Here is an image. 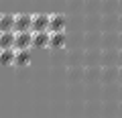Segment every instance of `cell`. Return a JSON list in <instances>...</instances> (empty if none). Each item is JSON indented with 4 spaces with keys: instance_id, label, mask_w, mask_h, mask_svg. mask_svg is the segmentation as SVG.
<instances>
[{
    "instance_id": "4",
    "label": "cell",
    "mask_w": 122,
    "mask_h": 118,
    "mask_svg": "<svg viewBox=\"0 0 122 118\" xmlns=\"http://www.w3.org/2000/svg\"><path fill=\"white\" fill-rule=\"evenodd\" d=\"M30 31H49V14H33V25H30Z\"/></svg>"
},
{
    "instance_id": "1",
    "label": "cell",
    "mask_w": 122,
    "mask_h": 118,
    "mask_svg": "<svg viewBox=\"0 0 122 118\" xmlns=\"http://www.w3.org/2000/svg\"><path fill=\"white\" fill-rule=\"evenodd\" d=\"M30 45H33V31H18L14 39V49H29Z\"/></svg>"
},
{
    "instance_id": "9",
    "label": "cell",
    "mask_w": 122,
    "mask_h": 118,
    "mask_svg": "<svg viewBox=\"0 0 122 118\" xmlns=\"http://www.w3.org/2000/svg\"><path fill=\"white\" fill-rule=\"evenodd\" d=\"M0 31H14V14H0Z\"/></svg>"
},
{
    "instance_id": "11",
    "label": "cell",
    "mask_w": 122,
    "mask_h": 118,
    "mask_svg": "<svg viewBox=\"0 0 122 118\" xmlns=\"http://www.w3.org/2000/svg\"><path fill=\"white\" fill-rule=\"evenodd\" d=\"M63 43H65V33H63V31L51 33V41H49V45H51V47H61Z\"/></svg>"
},
{
    "instance_id": "6",
    "label": "cell",
    "mask_w": 122,
    "mask_h": 118,
    "mask_svg": "<svg viewBox=\"0 0 122 118\" xmlns=\"http://www.w3.org/2000/svg\"><path fill=\"white\" fill-rule=\"evenodd\" d=\"M51 41V33L49 31H37L33 33V45L35 47H47Z\"/></svg>"
},
{
    "instance_id": "8",
    "label": "cell",
    "mask_w": 122,
    "mask_h": 118,
    "mask_svg": "<svg viewBox=\"0 0 122 118\" xmlns=\"http://www.w3.org/2000/svg\"><path fill=\"white\" fill-rule=\"evenodd\" d=\"M14 55H16L14 47L0 49V65H14Z\"/></svg>"
},
{
    "instance_id": "10",
    "label": "cell",
    "mask_w": 122,
    "mask_h": 118,
    "mask_svg": "<svg viewBox=\"0 0 122 118\" xmlns=\"http://www.w3.org/2000/svg\"><path fill=\"white\" fill-rule=\"evenodd\" d=\"M30 55L29 49H16V55H14V65H29Z\"/></svg>"
},
{
    "instance_id": "12",
    "label": "cell",
    "mask_w": 122,
    "mask_h": 118,
    "mask_svg": "<svg viewBox=\"0 0 122 118\" xmlns=\"http://www.w3.org/2000/svg\"><path fill=\"white\" fill-rule=\"evenodd\" d=\"M118 82L122 83V65H118Z\"/></svg>"
},
{
    "instance_id": "2",
    "label": "cell",
    "mask_w": 122,
    "mask_h": 118,
    "mask_svg": "<svg viewBox=\"0 0 122 118\" xmlns=\"http://www.w3.org/2000/svg\"><path fill=\"white\" fill-rule=\"evenodd\" d=\"M30 25H33V14H14V31H30Z\"/></svg>"
},
{
    "instance_id": "5",
    "label": "cell",
    "mask_w": 122,
    "mask_h": 118,
    "mask_svg": "<svg viewBox=\"0 0 122 118\" xmlns=\"http://www.w3.org/2000/svg\"><path fill=\"white\" fill-rule=\"evenodd\" d=\"M100 79L106 83L118 82V65H104L100 71Z\"/></svg>"
},
{
    "instance_id": "3",
    "label": "cell",
    "mask_w": 122,
    "mask_h": 118,
    "mask_svg": "<svg viewBox=\"0 0 122 118\" xmlns=\"http://www.w3.org/2000/svg\"><path fill=\"white\" fill-rule=\"evenodd\" d=\"M65 29V16L61 12H53L49 14V33H57Z\"/></svg>"
},
{
    "instance_id": "7",
    "label": "cell",
    "mask_w": 122,
    "mask_h": 118,
    "mask_svg": "<svg viewBox=\"0 0 122 118\" xmlns=\"http://www.w3.org/2000/svg\"><path fill=\"white\" fill-rule=\"evenodd\" d=\"M14 39H16L14 31H0V49L14 47Z\"/></svg>"
}]
</instances>
